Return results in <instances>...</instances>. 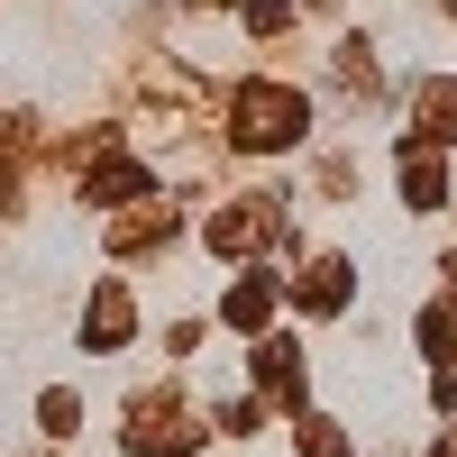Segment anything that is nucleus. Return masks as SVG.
I'll return each mask as SVG.
<instances>
[{"mask_svg":"<svg viewBox=\"0 0 457 457\" xmlns=\"http://www.w3.org/2000/svg\"><path fill=\"white\" fill-rule=\"evenodd\" d=\"M302 120H312V101L284 92V83H247L238 92V146H293Z\"/></svg>","mask_w":457,"mask_h":457,"instance_id":"obj_1","label":"nucleus"},{"mask_svg":"<svg viewBox=\"0 0 457 457\" xmlns=\"http://www.w3.org/2000/svg\"><path fill=\"white\" fill-rule=\"evenodd\" d=\"M338 302H348V265H338V256H320L312 275H302V312H338Z\"/></svg>","mask_w":457,"mask_h":457,"instance_id":"obj_5","label":"nucleus"},{"mask_svg":"<svg viewBox=\"0 0 457 457\" xmlns=\"http://www.w3.org/2000/svg\"><path fill=\"white\" fill-rule=\"evenodd\" d=\"M129 329H137L129 284H101V293H92V320H83V348H92V357H120V348H129Z\"/></svg>","mask_w":457,"mask_h":457,"instance_id":"obj_2","label":"nucleus"},{"mask_svg":"<svg viewBox=\"0 0 457 457\" xmlns=\"http://www.w3.org/2000/svg\"><path fill=\"white\" fill-rule=\"evenodd\" d=\"M403 202H411V211H448V165L430 156V146H411V156H403Z\"/></svg>","mask_w":457,"mask_h":457,"instance_id":"obj_3","label":"nucleus"},{"mask_svg":"<svg viewBox=\"0 0 457 457\" xmlns=\"http://www.w3.org/2000/svg\"><path fill=\"white\" fill-rule=\"evenodd\" d=\"M302 457H348V430L329 421V411H312V421H302V439H293Z\"/></svg>","mask_w":457,"mask_h":457,"instance_id":"obj_7","label":"nucleus"},{"mask_svg":"<svg viewBox=\"0 0 457 457\" xmlns=\"http://www.w3.org/2000/svg\"><path fill=\"white\" fill-rule=\"evenodd\" d=\"M37 430H46V439H73V430H83V403H73V394H37Z\"/></svg>","mask_w":457,"mask_h":457,"instance_id":"obj_6","label":"nucleus"},{"mask_svg":"<svg viewBox=\"0 0 457 457\" xmlns=\"http://www.w3.org/2000/svg\"><path fill=\"white\" fill-rule=\"evenodd\" d=\"M265 312H275V275H247L238 293H228V302H220V320H228V329H256Z\"/></svg>","mask_w":457,"mask_h":457,"instance_id":"obj_4","label":"nucleus"}]
</instances>
